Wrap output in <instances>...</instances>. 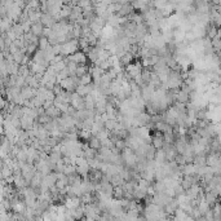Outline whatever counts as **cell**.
Returning <instances> with one entry per match:
<instances>
[{
  "label": "cell",
  "instance_id": "1",
  "mask_svg": "<svg viewBox=\"0 0 221 221\" xmlns=\"http://www.w3.org/2000/svg\"><path fill=\"white\" fill-rule=\"evenodd\" d=\"M102 140H101L100 137H97V136H92L89 138V141H88V146L89 147H92V149H94V150H100V149H102Z\"/></svg>",
  "mask_w": 221,
  "mask_h": 221
},
{
  "label": "cell",
  "instance_id": "2",
  "mask_svg": "<svg viewBox=\"0 0 221 221\" xmlns=\"http://www.w3.org/2000/svg\"><path fill=\"white\" fill-rule=\"evenodd\" d=\"M34 35H36V36H41V34H43V31H44V26H43V22L41 21H38V22H35L34 25H31V30H30Z\"/></svg>",
  "mask_w": 221,
  "mask_h": 221
}]
</instances>
